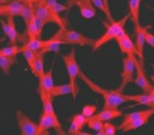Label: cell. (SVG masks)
I'll return each instance as SVG.
<instances>
[{
    "label": "cell",
    "instance_id": "cell-1",
    "mask_svg": "<svg viewBox=\"0 0 154 135\" xmlns=\"http://www.w3.org/2000/svg\"><path fill=\"white\" fill-rule=\"evenodd\" d=\"M78 77L92 91H94V92H97V94H99V95H101L103 97V109H117L120 105L129 102L128 95L122 94V91H120L119 89L112 90V89L101 88L100 85L94 83L91 79H89V77L86 76L85 73L82 69H79V72H78Z\"/></svg>",
    "mask_w": 154,
    "mask_h": 135
},
{
    "label": "cell",
    "instance_id": "cell-2",
    "mask_svg": "<svg viewBox=\"0 0 154 135\" xmlns=\"http://www.w3.org/2000/svg\"><path fill=\"white\" fill-rule=\"evenodd\" d=\"M130 19V14H125V16L122 18L119 21H113V22H109V23H106L105 22V26H106V30L103 34V36L100 38L96 39L94 42V45L92 46V51L94 52L97 51L99 47H101L103 44L108 43L109 40L112 39H115L122 30H124V27L127 24L128 20Z\"/></svg>",
    "mask_w": 154,
    "mask_h": 135
},
{
    "label": "cell",
    "instance_id": "cell-3",
    "mask_svg": "<svg viewBox=\"0 0 154 135\" xmlns=\"http://www.w3.org/2000/svg\"><path fill=\"white\" fill-rule=\"evenodd\" d=\"M62 59H63L64 66H66V69H67V73H68V77H69V84L71 87V96L75 101L77 94H78V87L76 84V79L78 77V72L81 69L78 64H77L75 49H72L68 54L62 56Z\"/></svg>",
    "mask_w": 154,
    "mask_h": 135
},
{
    "label": "cell",
    "instance_id": "cell-4",
    "mask_svg": "<svg viewBox=\"0 0 154 135\" xmlns=\"http://www.w3.org/2000/svg\"><path fill=\"white\" fill-rule=\"evenodd\" d=\"M57 37L60 40H63L66 44H72V45H79V46H93L96 39L89 38L84 36L83 34L75 30H69L66 27L60 28L58 31L55 32Z\"/></svg>",
    "mask_w": 154,
    "mask_h": 135
},
{
    "label": "cell",
    "instance_id": "cell-5",
    "mask_svg": "<svg viewBox=\"0 0 154 135\" xmlns=\"http://www.w3.org/2000/svg\"><path fill=\"white\" fill-rule=\"evenodd\" d=\"M16 122L22 135H43L39 124L32 121L29 117L21 110L16 111Z\"/></svg>",
    "mask_w": 154,
    "mask_h": 135
},
{
    "label": "cell",
    "instance_id": "cell-6",
    "mask_svg": "<svg viewBox=\"0 0 154 135\" xmlns=\"http://www.w3.org/2000/svg\"><path fill=\"white\" fill-rule=\"evenodd\" d=\"M135 67H136V77L134 79V83L140 88L144 92L149 94L154 89L153 83L148 80V77L145 74V67H144V60L143 59H137L135 57Z\"/></svg>",
    "mask_w": 154,
    "mask_h": 135
},
{
    "label": "cell",
    "instance_id": "cell-7",
    "mask_svg": "<svg viewBox=\"0 0 154 135\" xmlns=\"http://www.w3.org/2000/svg\"><path fill=\"white\" fill-rule=\"evenodd\" d=\"M39 127L43 132V135L48 134V129L53 128L58 134H64L63 129H62V125L59 121V118L57 113L52 114V113H46L43 112L40 113L39 117Z\"/></svg>",
    "mask_w": 154,
    "mask_h": 135
},
{
    "label": "cell",
    "instance_id": "cell-8",
    "mask_svg": "<svg viewBox=\"0 0 154 135\" xmlns=\"http://www.w3.org/2000/svg\"><path fill=\"white\" fill-rule=\"evenodd\" d=\"M135 57L132 54H125V57L123 58V65H122V81L119 87V90L122 91L124 87H127L129 83L134 82V73L136 71L135 67Z\"/></svg>",
    "mask_w": 154,
    "mask_h": 135
},
{
    "label": "cell",
    "instance_id": "cell-9",
    "mask_svg": "<svg viewBox=\"0 0 154 135\" xmlns=\"http://www.w3.org/2000/svg\"><path fill=\"white\" fill-rule=\"evenodd\" d=\"M116 42L119 44V47L122 52L123 54H132V56H136V57H139L140 59L145 60V58L141 56L139 51L137 50L135 43L132 42V39L130 38V36L128 35V32L125 30H122L121 34L116 37Z\"/></svg>",
    "mask_w": 154,
    "mask_h": 135
},
{
    "label": "cell",
    "instance_id": "cell-10",
    "mask_svg": "<svg viewBox=\"0 0 154 135\" xmlns=\"http://www.w3.org/2000/svg\"><path fill=\"white\" fill-rule=\"evenodd\" d=\"M68 5H76L84 19H93L97 15L96 7L91 0H69Z\"/></svg>",
    "mask_w": 154,
    "mask_h": 135
},
{
    "label": "cell",
    "instance_id": "cell-11",
    "mask_svg": "<svg viewBox=\"0 0 154 135\" xmlns=\"http://www.w3.org/2000/svg\"><path fill=\"white\" fill-rule=\"evenodd\" d=\"M1 24H2V29L5 32V36L9 39L11 45L17 44V30H16V26H15V20L14 16H6V21L0 20Z\"/></svg>",
    "mask_w": 154,
    "mask_h": 135
},
{
    "label": "cell",
    "instance_id": "cell-12",
    "mask_svg": "<svg viewBox=\"0 0 154 135\" xmlns=\"http://www.w3.org/2000/svg\"><path fill=\"white\" fill-rule=\"evenodd\" d=\"M33 12H35V15L40 18L46 24L47 23H54V19L52 16L50 9L46 6L45 0H40L38 2L33 4Z\"/></svg>",
    "mask_w": 154,
    "mask_h": 135
},
{
    "label": "cell",
    "instance_id": "cell-13",
    "mask_svg": "<svg viewBox=\"0 0 154 135\" xmlns=\"http://www.w3.org/2000/svg\"><path fill=\"white\" fill-rule=\"evenodd\" d=\"M154 114V108H151V110L148 111L146 114H144V116L139 117V118H137L135 119L134 121H131L130 124H128L125 127H123L121 130L122 132H130V130H135V129H138L140 128L141 126H144V125H146L149 120V118Z\"/></svg>",
    "mask_w": 154,
    "mask_h": 135
},
{
    "label": "cell",
    "instance_id": "cell-14",
    "mask_svg": "<svg viewBox=\"0 0 154 135\" xmlns=\"http://www.w3.org/2000/svg\"><path fill=\"white\" fill-rule=\"evenodd\" d=\"M24 2L22 0H11L6 5H4L5 9V18L6 16H21L22 11H23Z\"/></svg>",
    "mask_w": 154,
    "mask_h": 135
},
{
    "label": "cell",
    "instance_id": "cell-15",
    "mask_svg": "<svg viewBox=\"0 0 154 135\" xmlns=\"http://www.w3.org/2000/svg\"><path fill=\"white\" fill-rule=\"evenodd\" d=\"M148 29V27H141L140 23L135 26V32H136V40L135 45L137 50L139 51L141 56L145 58L144 56V46H145V32Z\"/></svg>",
    "mask_w": 154,
    "mask_h": 135
},
{
    "label": "cell",
    "instance_id": "cell-16",
    "mask_svg": "<svg viewBox=\"0 0 154 135\" xmlns=\"http://www.w3.org/2000/svg\"><path fill=\"white\" fill-rule=\"evenodd\" d=\"M45 2H46L47 8H48L50 12H51L53 19H54V23H57L60 28L66 27L64 21L61 19V16L59 15L60 13L58 12V0H45Z\"/></svg>",
    "mask_w": 154,
    "mask_h": 135
},
{
    "label": "cell",
    "instance_id": "cell-17",
    "mask_svg": "<svg viewBox=\"0 0 154 135\" xmlns=\"http://www.w3.org/2000/svg\"><path fill=\"white\" fill-rule=\"evenodd\" d=\"M128 99L132 101V102H135L137 104L147 105L149 108H154V99L147 92H144V94H140V95H128Z\"/></svg>",
    "mask_w": 154,
    "mask_h": 135
},
{
    "label": "cell",
    "instance_id": "cell-18",
    "mask_svg": "<svg viewBox=\"0 0 154 135\" xmlns=\"http://www.w3.org/2000/svg\"><path fill=\"white\" fill-rule=\"evenodd\" d=\"M141 0H129V14L134 24H139V11Z\"/></svg>",
    "mask_w": 154,
    "mask_h": 135
},
{
    "label": "cell",
    "instance_id": "cell-19",
    "mask_svg": "<svg viewBox=\"0 0 154 135\" xmlns=\"http://www.w3.org/2000/svg\"><path fill=\"white\" fill-rule=\"evenodd\" d=\"M22 46V52L24 50H31V51L35 52H39L44 46H45V42L42 40L40 38H32V39H28L26 43Z\"/></svg>",
    "mask_w": 154,
    "mask_h": 135
},
{
    "label": "cell",
    "instance_id": "cell-20",
    "mask_svg": "<svg viewBox=\"0 0 154 135\" xmlns=\"http://www.w3.org/2000/svg\"><path fill=\"white\" fill-rule=\"evenodd\" d=\"M50 95H51L53 98H55V97L66 96V95H71L70 84L67 83V84L53 85V87H52V89H51V91H50Z\"/></svg>",
    "mask_w": 154,
    "mask_h": 135
},
{
    "label": "cell",
    "instance_id": "cell-21",
    "mask_svg": "<svg viewBox=\"0 0 154 135\" xmlns=\"http://www.w3.org/2000/svg\"><path fill=\"white\" fill-rule=\"evenodd\" d=\"M122 111L119 109H103L101 112L98 113L99 118L103 120V122L105 121H109L112 119H116L119 117H122Z\"/></svg>",
    "mask_w": 154,
    "mask_h": 135
},
{
    "label": "cell",
    "instance_id": "cell-22",
    "mask_svg": "<svg viewBox=\"0 0 154 135\" xmlns=\"http://www.w3.org/2000/svg\"><path fill=\"white\" fill-rule=\"evenodd\" d=\"M16 56H2L0 57V69L5 75H8L11 73V69L15 63Z\"/></svg>",
    "mask_w": 154,
    "mask_h": 135
},
{
    "label": "cell",
    "instance_id": "cell-23",
    "mask_svg": "<svg viewBox=\"0 0 154 135\" xmlns=\"http://www.w3.org/2000/svg\"><path fill=\"white\" fill-rule=\"evenodd\" d=\"M32 74L38 79L39 82L43 80V76H44V74H45V71H44V53H42V52H37L36 66H35V71H33Z\"/></svg>",
    "mask_w": 154,
    "mask_h": 135
},
{
    "label": "cell",
    "instance_id": "cell-24",
    "mask_svg": "<svg viewBox=\"0 0 154 135\" xmlns=\"http://www.w3.org/2000/svg\"><path fill=\"white\" fill-rule=\"evenodd\" d=\"M149 110H151V108H149V109L141 110V111H137V112H131V113L125 114V116H124V118H123L122 124L119 126V129H122L123 127H125L128 124H130L131 121H134L135 119H137V118H139V117H141V116H144V114H146Z\"/></svg>",
    "mask_w": 154,
    "mask_h": 135
},
{
    "label": "cell",
    "instance_id": "cell-25",
    "mask_svg": "<svg viewBox=\"0 0 154 135\" xmlns=\"http://www.w3.org/2000/svg\"><path fill=\"white\" fill-rule=\"evenodd\" d=\"M86 125L90 129L98 132L99 129H101L103 127V121L99 118L98 114H93L86 119Z\"/></svg>",
    "mask_w": 154,
    "mask_h": 135
},
{
    "label": "cell",
    "instance_id": "cell-26",
    "mask_svg": "<svg viewBox=\"0 0 154 135\" xmlns=\"http://www.w3.org/2000/svg\"><path fill=\"white\" fill-rule=\"evenodd\" d=\"M33 14H35V12H33V4H31V2H24V6H23V11H22L21 16H22V19H23L24 23H26V27H28L30 20L33 16Z\"/></svg>",
    "mask_w": 154,
    "mask_h": 135
},
{
    "label": "cell",
    "instance_id": "cell-27",
    "mask_svg": "<svg viewBox=\"0 0 154 135\" xmlns=\"http://www.w3.org/2000/svg\"><path fill=\"white\" fill-rule=\"evenodd\" d=\"M22 53H23L24 59L26 60V64L29 66V68H30L31 72L33 73L35 66H36V60H37V52L31 51V50H24Z\"/></svg>",
    "mask_w": 154,
    "mask_h": 135
},
{
    "label": "cell",
    "instance_id": "cell-28",
    "mask_svg": "<svg viewBox=\"0 0 154 135\" xmlns=\"http://www.w3.org/2000/svg\"><path fill=\"white\" fill-rule=\"evenodd\" d=\"M19 53H22V46H19V45H9L7 47L0 49V57H2V56H17Z\"/></svg>",
    "mask_w": 154,
    "mask_h": 135
},
{
    "label": "cell",
    "instance_id": "cell-29",
    "mask_svg": "<svg viewBox=\"0 0 154 135\" xmlns=\"http://www.w3.org/2000/svg\"><path fill=\"white\" fill-rule=\"evenodd\" d=\"M82 129H83V126H81V125H79V124H77L76 121L71 120L69 129H68V133H69V134H74V135L82 134V133H83V132H82Z\"/></svg>",
    "mask_w": 154,
    "mask_h": 135
},
{
    "label": "cell",
    "instance_id": "cell-30",
    "mask_svg": "<svg viewBox=\"0 0 154 135\" xmlns=\"http://www.w3.org/2000/svg\"><path fill=\"white\" fill-rule=\"evenodd\" d=\"M96 111H97V105H94V104H88L82 110V114L85 116L86 118H89V117L93 116L96 113Z\"/></svg>",
    "mask_w": 154,
    "mask_h": 135
},
{
    "label": "cell",
    "instance_id": "cell-31",
    "mask_svg": "<svg viewBox=\"0 0 154 135\" xmlns=\"http://www.w3.org/2000/svg\"><path fill=\"white\" fill-rule=\"evenodd\" d=\"M116 128L115 125L110 124L108 121H105L103 122V132H105V135H114L116 133Z\"/></svg>",
    "mask_w": 154,
    "mask_h": 135
},
{
    "label": "cell",
    "instance_id": "cell-32",
    "mask_svg": "<svg viewBox=\"0 0 154 135\" xmlns=\"http://www.w3.org/2000/svg\"><path fill=\"white\" fill-rule=\"evenodd\" d=\"M59 47H60V44H57V43H54V44H51V45H47L45 46L44 49H42L39 52H42V53H48V52H58L59 51Z\"/></svg>",
    "mask_w": 154,
    "mask_h": 135
},
{
    "label": "cell",
    "instance_id": "cell-33",
    "mask_svg": "<svg viewBox=\"0 0 154 135\" xmlns=\"http://www.w3.org/2000/svg\"><path fill=\"white\" fill-rule=\"evenodd\" d=\"M86 119H88V118L81 113V114H75V116L72 117V119H71V120L76 121L77 124H79L81 126H83V127H84V126L86 125Z\"/></svg>",
    "mask_w": 154,
    "mask_h": 135
},
{
    "label": "cell",
    "instance_id": "cell-34",
    "mask_svg": "<svg viewBox=\"0 0 154 135\" xmlns=\"http://www.w3.org/2000/svg\"><path fill=\"white\" fill-rule=\"evenodd\" d=\"M145 44H147L148 46L154 49V35L152 32L147 31V30L145 32Z\"/></svg>",
    "mask_w": 154,
    "mask_h": 135
},
{
    "label": "cell",
    "instance_id": "cell-35",
    "mask_svg": "<svg viewBox=\"0 0 154 135\" xmlns=\"http://www.w3.org/2000/svg\"><path fill=\"white\" fill-rule=\"evenodd\" d=\"M91 1H92V4L94 5V7H96V8L100 9L101 12H103V13L106 14V16L108 15V13H107V9H106V7H105V5H103V0H91Z\"/></svg>",
    "mask_w": 154,
    "mask_h": 135
},
{
    "label": "cell",
    "instance_id": "cell-36",
    "mask_svg": "<svg viewBox=\"0 0 154 135\" xmlns=\"http://www.w3.org/2000/svg\"><path fill=\"white\" fill-rule=\"evenodd\" d=\"M103 5H105V7H106V9H107V13H108V15H107V19H108L109 22H113L114 20H113V16H112V13H110V7H109V0H103Z\"/></svg>",
    "mask_w": 154,
    "mask_h": 135
},
{
    "label": "cell",
    "instance_id": "cell-37",
    "mask_svg": "<svg viewBox=\"0 0 154 135\" xmlns=\"http://www.w3.org/2000/svg\"><path fill=\"white\" fill-rule=\"evenodd\" d=\"M0 16H5V9H4V5L0 6Z\"/></svg>",
    "mask_w": 154,
    "mask_h": 135
},
{
    "label": "cell",
    "instance_id": "cell-38",
    "mask_svg": "<svg viewBox=\"0 0 154 135\" xmlns=\"http://www.w3.org/2000/svg\"><path fill=\"white\" fill-rule=\"evenodd\" d=\"M40 0H23V2H31V4H36Z\"/></svg>",
    "mask_w": 154,
    "mask_h": 135
},
{
    "label": "cell",
    "instance_id": "cell-39",
    "mask_svg": "<svg viewBox=\"0 0 154 135\" xmlns=\"http://www.w3.org/2000/svg\"><path fill=\"white\" fill-rule=\"evenodd\" d=\"M8 2H11V0H0V6L1 5H6Z\"/></svg>",
    "mask_w": 154,
    "mask_h": 135
},
{
    "label": "cell",
    "instance_id": "cell-40",
    "mask_svg": "<svg viewBox=\"0 0 154 135\" xmlns=\"http://www.w3.org/2000/svg\"><path fill=\"white\" fill-rule=\"evenodd\" d=\"M149 95H151V96H152V98H153V99H154V89L152 90L151 92H149Z\"/></svg>",
    "mask_w": 154,
    "mask_h": 135
},
{
    "label": "cell",
    "instance_id": "cell-41",
    "mask_svg": "<svg viewBox=\"0 0 154 135\" xmlns=\"http://www.w3.org/2000/svg\"><path fill=\"white\" fill-rule=\"evenodd\" d=\"M153 68H154V66H153ZM151 80H152V83H153V85H154V74L152 75V77H151Z\"/></svg>",
    "mask_w": 154,
    "mask_h": 135
},
{
    "label": "cell",
    "instance_id": "cell-42",
    "mask_svg": "<svg viewBox=\"0 0 154 135\" xmlns=\"http://www.w3.org/2000/svg\"><path fill=\"white\" fill-rule=\"evenodd\" d=\"M5 38H6V37H1V38H0V44H1V43L5 40Z\"/></svg>",
    "mask_w": 154,
    "mask_h": 135
},
{
    "label": "cell",
    "instance_id": "cell-43",
    "mask_svg": "<svg viewBox=\"0 0 154 135\" xmlns=\"http://www.w3.org/2000/svg\"><path fill=\"white\" fill-rule=\"evenodd\" d=\"M22 1H23V0H22Z\"/></svg>",
    "mask_w": 154,
    "mask_h": 135
}]
</instances>
